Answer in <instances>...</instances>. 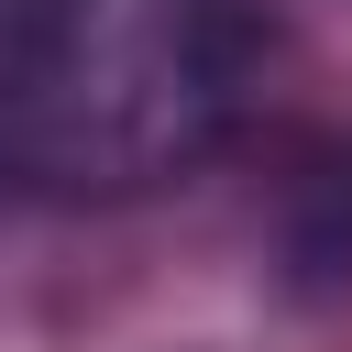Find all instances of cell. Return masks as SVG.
Returning a JSON list of instances; mask_svg holds the SVG:
<instances>
[{
	"label": "cell",
	"mask_w": 352,
	"mask_h": 352,
	"mask_svg": "<svg viewBox=\"0 0 352 352\" xmlns=\"http://www.w3.org/2000/svg\"><path fill=\"white\" fill-rule=\"evenodd\" d=\"M253 0H0V187L143 198L253 88Z\"/></svg>",
	"instance_id": "1"
}]
</instances>
